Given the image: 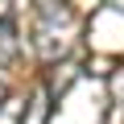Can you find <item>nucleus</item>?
Here are the masks:
<instances>
[{
  "label": "nucleus",
  "mask_w": 124,
  "mask_h": 124,
  "mask_svg": "<svg viewBox=\"0 0 124 124\" xmlns=\"http://www.w3.org/2000/svg\"><path fill=\"white\" fill-rule=\"evenodd\" d=\"M25 108H29V99L4 95V99H0V124H25Z\"/></svg>",
  "instance_id": "nucleus-5"
},
{
  "label": "nucleus",
  "mask_w": 124,
  "mask_h": 124,
  "mask_svg": "<svg viewBox=\"0 0 124 124\" xmlns=\"http://www.w3.org/2000/svg\"><path fill=\"white\" fill-rule=\"evenodd\" d=\"M108 95H112V108H108V124H124V62L112 70L108 79Z\"/></svg>",
  "instance_id": "nucleus-4"
},
{
  "label": "nucleus",
  "mask_w": 124,
  "mask_h": 124,
  "mask_svg": "<svg viewBox=\"0 0 124 124\" xmlns=\"http://www.w3.org/2000/svg\"><path fill=\"white\" fill-rule=\"evenodd\" d=\"M21 58V25H17V4L0 0V66H17Z\"/></svg>",
  "instance_id": "nucleus-2"
},
{
  "label": "nucleus",
  "mask_w": 124,
  "mask_h": 124,
  "mask_svg": "<svg viewBox=\"0 0 124 124\" xmlns=\"http://www.w3.org/2000/svg\"><path fill=\"white\" fill-rule=\"evenodd\" d=\"M4 95H8V91H4V87H0V99H4Z\"/></svg>",
  "instance_id": "nucleus-6"
},
{
  "label": "nucleus",
  "mask_w": 124,
  "mask_h": 124,
  "mask_svg": "<svg viewBox=\"0 0 124 124\" xmlns=\"http://www.w3.org/2000/svg\"><path fill=\"white\" fill-rule=\"evenodd\" d=\"M79 75H83V66L79 62H70V58H62V62H50V83H46V95L41 99H62L70 91V83H79Z\"/></svg>",
  "instance_id": "nucleus-3"
},
{
  "label": "nucleus",
  "mask_w": 124,
  "mask_h": 124,
  "mask_svg": "<svg viewBox=\"0 0 124 124\" xmlns=\"http://www.w3.org/2000/svg\"><path fill=\"white\" fill-rule=\"evenodd\" d=\"M29 13H33L29 41H33L37 58L41 62L70 58L75 37H79V8H75V0H33Z\"/></svg>",
  "instance_id": "nucleus-1"
}]
</instances>
